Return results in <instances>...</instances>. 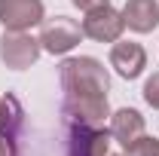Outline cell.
<instances>
[{"instance_id":"cell-16","label":"cell","mask_w":159,"mask_h":156,"mask_svg":"<svg viewBox=\"0 0 159 156\" xmlns=\"http://www.w3.org/2000/svg\"><path fill=\"white\" fill-rule=\"evenodd\" d=\"M110 156H116V153H110Z\"/></svg>"},{"instance_id":"cell-15","label":"cell","mask_w":159,"mask_h":156,"mask_svg":"<svg viewBox=\"0 0 159 156\" xmlns=\"http://www.w3.org/2000/svg\"><path fill=\"white\" fill-rule=\"evenodd\" d=\"M77 9H83V12H92V9H98V6H107L110 0H70Z\"/></svg>"},{"instance_id":"cell-2","label":"cell","mask_w":159,"mask_h":156,"mask_svg":"<svg viewBox=\"0 0 159 156\" xmlns=\"http://www.w3.org/2000/svg\"><path fill=\"white\" fill-rule=\"evenodd\" d=\"M40 49L49 55H67L80 40H83V25L67 16H55V19H43L40 25Z\"/></svg>"},{"instance_id":"cell-11","label":"cell","mask_w":159,"mask_h":156,"mask_svg":"<svg viewBox=\"0 0 159 156\" xmlns=\"http://www.w3.org/2000/svg\"><path fill=\"white\" fill-rule=\"evenodd\" d=\"M19 122H21V107H19V101H16L12 95H3V98H0V132L16 135Z\"/></svg>"},{"instance_id":"cell-5","label":"cell","mask_w":159,"mask_h":156,"mask_svg":"<svg viewBox=\"0 0 159 156\" xmlns=\"http://www.w3.org/2000/svg\"><path fill=\"white\" fill-rule=\"evenodd\" d=\"M67 156H110V129L67 126Z\"/></svg>"},{"instance_id":"cell-14","label":"cell","mask_w":159,"mask_h":156,"mask_svg":"<svg viewBox=\"0 0 159 156\" xmlns=\"http://www.w3.org/2000/svg\"><path fill=\"white\" fill-rule=\"evenodd\" d=\"M0 156H16V135L0 132Z\"/></svg>"},{"instance_id":"cell-8","label":"cell","mask_w":159,"mask_h":156,"mask_svg":"<svg viewBox=\"0 0 159 156\" xmlns=\"http://www.w3.org/2000/svg\"><path fill=\"white\" fill-rule=\"evenodd\" d=\"M147 135V122L135 107H119L116 113H110V138L116 141L125 153H132V147Z\"/></svg>"},{"instance_id":"cell-3","label":"cell","mask_w":159,"mask_h":156,"mask_svg":"<svg viewBox=\"0 0 159 156\" xmlns=\"http://www.w3.org/2000/svg\"><path fill=\"white\" fill-rule=\"evenodd\" d=\"M40 40L28 31H3L0 37V61L12 71H28L40 58Z\"/></svg>"},{"instance_id":"cell-10","label":"cell","mask_w":159,"mask_h":156,"mask_svg":"<svg viewBox=\"0 0 159 156\" xmlns=\"http://www.w3.org/2000/svg\"><path fill=\"white\" fill-rule=\"evenodd\" d=\"M122 21L129 31L135 34H150L159 28V3L156 0H125V6L119 9Z\"/></svg>"},{"instance_id":"cell-7","label":"cell","mask_w":159,"mask_h":156,"mask_svg":"<svg viewBox=\"0 0 159 156\" xmlns=\"http://www.w3.org/2000/svg\"><path fill=\"white\" fill-rule=\"evenodd\" d=\"M46 9L43 0H0V25L3 31H31L43 25Z\"/></svg>"},{"instance_id":"cell-6","label":"cell","mask_w":159,"mask_h":156,"mask_svg":"<svg viewBox=\"0 0 159 156\" xmlns=\"http://www.w3.org/2000/svg\"><path fill=\"white\" fill-rule=\"evenodd\" d=\"M122 31H125L122 12L113 9L110 3L86 12V19H83V37L95 40V43H116L122 37Z\"/></svg>"},{"instance_id":"cell-12","label":"cell","mask_w":159,"mask_h":156,"mask_svg":"<svg viewBox=\"0 0 159 156\" xmlns=\"http://www.w3.org/2000/svg\"><path fill=\"white\" fill-rule=\"evenodd\" d=\"M129 156H159V138H153V135H144L132 147V153Z\"/></svg>"},{"instance_id":"cell-1","label":"cell","mask_w":159,"mask_h":156,"mask_svg":"<svg viewBox=\"0 0 159 156\" xmlns=\"http://www.w3.org/2000/svg\"><path fill=\"white\" fill-rule=\"evenodd\" d=\"M58 83L64 98L77 95H107L110 89V74L98 58L92 55H74L58 64Z\"/></svg>"},{"instance_id":"cell-9","label":"cell","mask_w":159,"mask_h":156,"mask_svg":"<svg viewBox=\"0 0 159 156\" xmlns=\"http://www.w3.org/2000/svg\"><path fill=\"white\" fill-rule=\"evenodd\" d=\"M110 67L116 71L122 80H138L147 67V52L141 43L132 40H116L113 49H110Z\"/></svg>"},{"instance_id":"cell-13","label":"cell","mask_w":159,"mask_h":156,"mask_svg":"<svg viewBox=\"0 0 159 156\" xmlns=\"http://www.w3.org/2000/svg\"><path fill=\"white\" fill-rule=\"evenodd\" d=\"M144 101H147L153 110H159V71L153 77H147V83H144Z\"/></svg>"},{"instance_id":"cell-4","label":"cell","mask_w":159,"mask_h":156,"mask_svg":"<svg viewBox=\"0 0 159 156\" xmlns=\"http://www.w3.org/2000/svg\"><path fill=\"white\" fill-rule=\"evenodd\" d=\"M61 113L67 126H104L110 119V104H107V95H77L64 98Z\"/></svg>"}]
</instances>
